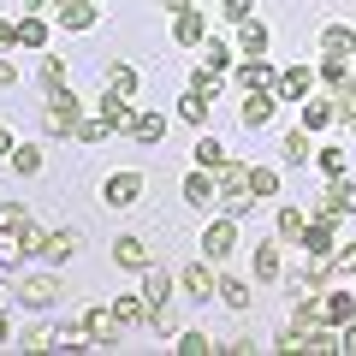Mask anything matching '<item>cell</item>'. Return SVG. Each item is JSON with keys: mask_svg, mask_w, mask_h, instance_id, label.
<instances>
[{"mask_svg": "<svg viewBox=\"0 0 356 356\" xmlns=\"http://www.w3.org/2000/svg\"><path fill=\"white\" fill-rule=\"evenodd\" d=\"M344 321H356V291H321V327L339 332Z\"/></svg>", "mask_w": 356, "mask_h": 356, "instance_id": "17", "label": "cell"}, {"mask_svg": "<svg viewBox=\"0 0 356 356\" xmlns=\"http://www.w3.org/2000/svg\"><path fill=\"white\" fill-rule=\"evenodd\" d=\"M273 113H280V95H273V89H250L238 119H243L250 131H261V125H273Z\"/></svg>", "mask_w": 356, "mask_h": 356, "instance_id": "10", "label": "cell"}, {"mask_svg": "<svg viewBox=\"0 0 356 356\" xmlns=\"http://www.w3.org/2000/svg\"><path fill=\"white\" fill-rule=\"evenodd\" d=\"M143 297H149V309L154 303H172V280H166L161 267H143Z\"/></svg>", "mask_w": 356, "mask_h": 356, "instance_id": "34", "label": "cell"}, {"mask_svg": "<svg viewBox=\"0 0 356 356\" xmlns=\"http://www.w3.org/2000/svg\"><path fill=\"white\" fill-rule=\"evenodd\" d=\"M48 18H54V30H72V36H77V30L102 24V0H60Z\"/></svg>", "mask_w": 356, "mask_h": 356, "instance_id": "3", "label": "cell"}, {"mask_svg": "<svg viewBox=\"0 0 356 356\" xmlns=\"http://www.w3.org/2000/svg\"><path fill=\"white\" fill-rule=\"evenodd\" d=\"M137 196H143V172H113L102 184V202L107 208H137Z\"/></svg>", "mask_w": 356, "mask_h": 356, "instance_id": "9", "label": "cell"}, {"mask_svg": "<svg viewBox=\"0 0 356 356\" xmlns=\"http://www.w3.org/2000/svg\"><path fill=\"white\" fill-rule=\"evenodd\" d=\"M48 350L77 356V350H95V339H89V327H83V321H65V327H54V332H48Z\"/></svg>", "mask_w": 356, "mask_h": 356, "instance_id": "18", "label": "cell"}, {"mask_svg": "<svg viewBox=\"0 0 356 356\" xmlns=\"http://www.w3.org/2000/svg\"><path fill=\"white\" fill-rule=\"evenodd\" d=\"M321 54H344V60H356V30L350 24H327V30H321Z\"/></svg>", "mask_w": 356, "mask_h": 356, "instance_id": "26", "label": "cell"}, {"mask_svg": "<svg viewBox=\"0 0 356 356\" xmlns=\"http://www.w3.org/2000/svg\"><path fill=\"white\" fill-rule=\"evenodd\" d=\"M102 137H113L107 113H102V107H83V119H77V143H102Z\"/></svg>", "mask_w": 356, "mask_h": 356, "instance_id": "29", "label": "cell"}, {"mask_svg": "<svg viewBox=\"0 0 356 356\" xmlns=\"http://www.w3.org/2000/svg\"><path fill=\"white\" fill-rule=\"evenodd\" d=\"M13 83H18V65H13V60H0V89H13Z\"/></svg>", "mask_w": 356, "mask_h": 356, "instance_id": "53", "label": "cell"}, {"mask_svg": "<svg viewBox=\"0 0 356 356\" xmlns=\"http://www.w3.org/2000/svg\"><path fill=\"white\" fill-rule=\"evenodd\" d=\"M77 321L89 327V339H95V344H119V332H125V327H119V315H113V303H95V309H83Z\"/></svg>", "mask_w": 356, "mask_h": 356, "instance_id": "8", "label": "cell"}, {"mask_svg": "<svg viewBox=\"0 0 356 356\" xmlns=\"http://www.w3.org/2000/svg\"><path fill=\"white\" fill-rule=\"evenodd\" d=\"M131 137H137V143H161V137H166V113H161V107H137Z\"/></svg>", "mask_w": 356, "mask_h": 356, "instance_id": "25", "label": "cell"}, {"mask_svg": "<svg viewBox=\"0 0 356 356\" xmlns=\"http://www.w3.org/2000/svg\"><path fill=\"white\" fill-rule=\"evenodd\" d=\"M178 119L202 131V125H208V95H196V89H184V102H178Z\"/></svg>", "mask_w": 356, "mask_h": 356, "instance_id": "38", "label": "cell"}, {"mask_svg": "<svg viewBox=\"0 0 356 356\" xmlns=\"http://www.w3.org/2000/svg\"><path fill=\"white\" fill-rule=\"evenodd\" d=\"M0 267H24V250H18V238H0Z\"/></svg>", "mask_w": 356, "mask_h": 356, "instance_id": "49", "label": "cell"}, {"mask_svg": "<svg viewBox=\"0 0 356 356\" xmlns=\"http://www.w3.org/2000/svg\"><path fill=\"white\" fill-rule=\"evenodd\" d=\"M250 191L261 196V202H273V196H280V172H273V166H250Z\"/></svg>", "mask_w": 356, "mask_h": 356, "instance_id": "40", "label": "cell"}, {"mask_svg": "<svg viewBox=\"0 0 356 356\" xmlns=\"http://www.w3.org/2000/svg\"><path fill=\"white\" fill-rule=\"evenodd\" d=\"M344 107H356V77H350V89H344Z\"/></svg>", "mask_w": 356, "mask_h": 356, "instance_id": "57", "label": "cell"}, {"mask_svg": "<svg viewBox=\"0 0 356 356\" xmlns=\"http://www.w3.org/2000/svg\"><path fill=\"white\" fill-rule=\"evenodd\" d=\"M255 202H261V196H255L250 184H243V191H220V214H232V220L255 214Z\"/></svg>", "mask_w": 356, "mask_h": 356, "instance_id": "32", "label": "cell"}, {"mask_svg": "<svg viewBox=\"0 0 356 356\" xmlns=\"http://www.w3.org/2000/svg\"><path fill=\"white\" fill-rule=\"evenodd\" d=\"M344 125H350V137H356V107H344Z\"/></svg>", "mask_w": 356, "mask_h": 356, "instance_id": "58", "label": "cell"}, {"mask_svg": "<svg viewBox=\"0 0 356 356\" xmlns=\"http://www.w3.org/2000/svg\"><path fill=\"white\" fill-rule=\"evenodd\" d=\"M172 42L178 48H202L208 42V13H196V6L191 13H172Z\"/></svg>", "mask_w": 356, "mask_h": 356, "instance_id": "14", "label": "cell"}, {"mask_svg": "<svg viewBox=\"0 0 356 356\" xmlns=\"http://www.w3.org/2000/svg\"><path fill=\"white\" fill-rule=\"evenodd\" d=\"M161 6H166V13H191L196 0H161Z\"/></svg>", "mask_w": 356, "mask_h": 356, "instance_id": "56", "label": "cell"}, {"mask_svg": "<svg viewBox=\"0 0 356 356\" xmlns=\"http://www.w3.org/2000/svg\"><path fill=\"white\" fill-rule=\"evenodd\" d=\"M42 243H48V232H42L36 220H24V226H18V250H24V255H42Z\"/></svg>", "mask_w": 356, "mask_h": 356, "instance_id": "46", "label": "cell"}, {"mask_svg": "<svg viewBox=\"0 0 356 356\" xmlns=\"http://www.w3.org/2000/svg\"><path fill=\"white\" fill-rule=\"evenodd\" d=\"M220 303H226V309H250L255 303V291H250V280H238V273H220Z\"/></svg>", "mask_w": 356, "mask_h": 356, "instance_id": "24", "label": "cell"}, {"mask_svg": "<svg viewBox=\"0 0 356 356\" xmlns=\"http://www.w3.org/2000/svg\"><path fill=\"white\" fill-rule=\"evenodd\" d=\"M13 48H18V30L6 24V18H0V54H13Z\"/></svg>", "mask_w": 356, "mask_h": 356, "instance_id": "52", "label": "cell"}, {"mask_svg": "<svg viewBox=\"0 0 356 356\" xmlns=\"http://www.w3.org/2000/svg\"><path fill=\"white\" fill-rule=\"evenodd\" d=\"M113 315H119V327H143L149 321V297H113Z\"/></svg>", "mask_w": 356, "mask_h": 356, "instance_id": "30", "label": "cell"}, {"mask_svg": "<svg viewBox=\"0 0 356 356\" xmlns=\"http://www.w3.org/2000/svg\"><path fill=\"white\" fill-rule=\"evenodd\" d=\"M54 6H60V0H54Z\"/></svg>", "mask_w": 356, "mask_h": 356, "instance_id": "60", "label": "cell"}, {"mask_svg": "<svg viewBox=\"0 0 356 356\" xmlns=\"http://www.w3.org/2000/svg\"><path fill=\"white\" fill-rule=\"evenodd\" d=\"M309 89H315V65L309 60H297V65H285L280 72V83H273V95H280V102H309Z\"/></svg>", "mask_w": 356, "mask_h": 356, "instance_id": "5", "label": "cell"}, {"mask_svg": "<svg viewBox=\"0 0 356 356\" xmlns=\"http://www.w3.org/2000/svg\"><path fill=\"white\" fill-rule=\"evenodd\" d=\"M113 261L125 267V273H143V267H154V255H149V243H143L137 232H125V238H113Z\"/></svg>", "mask_w": 356, "mask_h": 356, "instance_id": "16", "label": "cell"}, {"mask_svg": "<svg viewBox=\"0 0 356 356\" xmlns=\"http://www.w3.org/2000/svg\"><path fill=\"white\" fill-rule=\"evenodd\" d=\"M280 154H285V161H291V166H309V161H315V149H309V131H303V125H297V131H291V137H285V143H280Z\"/></svg>", "mask_w": 356, "mask_h": 356, "instance_id": "37", "label": "cell"}, {"mask_svg": "<svg viewBox=\"0 0 356 356\" xmlns=\"http://www.w3.org/2000/svg\"><path fill=\"white\" fill-rule=\"evenodd\" d=\"M191 161L202 166V172H220V161H226V143H220V137H202V143L191 149Z\"/></svg>", "mask_w": 356, "mask_h": 356, "instance_id": "36", "label": "cell"}, {"mask_svg": "<svg viewBox=\"0 0 356 356\" xmlns=\"http://www.w3.org/2000/svg\"><path fill=\"white\" fill-rule=\"evenodd\" d=\"M232 250H238V220H232V214L208 220V232H202V261L226 267V261H232Z\"/></svg>", "mask_w": 356, "mask_h": 356, "instance_id": "2", "label": "cell"}, {"mask_svg": "<svg viewBox=\"0 0 356 356\" xmlns=\"http://www.w3.org/2000/svg\"><path fill=\"white\" fill-rule=\"evenodd\" d=\"M220 18H232V24H243V18H255V0H220Z\"/></svg>", "mask_w": 356, "mask_h": 356, "instance_id": "48", "label": "cell"}, {"mask_svg": "<svg viewBox=\"0 0 356 356\" xmlns=\"http://www.w3.org/2000/svg\"><path fill=\"white\" fill-rule=\"evenodd\" d=\"M149 327L161 332V339H172V332H178V309H172V303H154V309H149Z\"/></svg>", "mask_w": 356, "mask_h": 356, "instance_id": "45", "label": "cell"}, {"mask_svg": "<svg viewBox=\"0 0 356 356\" xmlns=\"http://www.w3.org/2000/svg\"><path fill=\"white\" fill-rule=\"evenodd\" d=\"M303 226H309V214L297 202H285L280 214H273V238H280V243H303Z\"/></svg>", "mask_w": 356, "mask_h": 356, "instance_id": "21", "label": "cell"}, {"mask_svg": "<svg viewBox=\"0 0 356 356\" xmlns=\"http://www.w3.org/2000/svg\"><path fill=\"white\" fill-rule=\"evenodd\" d=\"M42 83H48V89H65V83H72V72H65L60 54H42Z\"/></svg>", "mask_w": 356, "mask_h": 356, "instance_id": "43", "label": "cell"}, {"mask_svg": "<svg viewBox=\"0 0 356 356\" xmlns=\"http://www.w3.org/2000/svg\"><path fill=\"white\" fill-rule=\"evenodd\" d=\"M102 83L113 89V95H125V102H131V95H137V72H131L125 60H113V65H107V72H102Z\"/></svg>", "mask_w": 356, "mask_h": 356, "instance_id": "33", "label": "cell"}, {"mask_svg": "<svg viewBox=\"0 0 356 356\" xmlns=\"http://www.w3.org/2000/svg\"><path fill=\"white\" fill-rule=\"evenodd\" d=\"M13 172L18 178H36L42 172V149H36V143H18V149H13Z\"/></svg>", "mask_w": 356, "mask_h": 356, "instance_id": "39", "label": "cell"}, {"mask_svg": "<svg viewBox=\"0 0 356 356\" xmlns=\"http://www.w3.org/2000/svg\"><path fill=\"white\" fill-rule=\"evenodd\" d=\"M172 350H178V356H214L220 344L208 339V332H178V344H172Z\"/></svg>", "mask_w": 356, "mask_h": 356, "instance_id": "42", "label": "cell"}, {"mask_svg": "<svg viewBox=\"0 0 356 356\" xmlns=\"http://www.w3.org/2000/svg\"><path fill=\"white\" fill-rule=\"evenodd\" d=\"M191 89H196V95H208V102H214V95H220V89H226V72H220V65H196V72H191Z\"/></svg>", "mask_w": 356, "mask_h": 356, "instance_id": "31", "label": "cell"}, {"mask_svg": "<svg viewBox=\"0 0 356 356\" xmlns=\"http://www.w3.org/2000/svg\"><path fill=\"white\" fill-rule=\"evenodd\" d=\"M77 119H83V102H77V89H48V107H42V131L48 137H77Z\"/></svg>", "mask_w": 356, "mask_h": 356, "instance_id": "1", "label": "cell"}, {"mask_svg": "<svg viewBox=\"0 0 356 356\" xmlns=\"http://www.w3.org/2000/svg\"><path fill=\"white\" fill-rule=\"evenodd\" d=\"M315 77L344 102V89H350V77H356V72H350V60H344V54H321V60H315Z\"/></svg>", "mask_w": 356, "mask_h": 356, "instance_id": "15", "label": "cell"}, {"mask_svg": "<svg viewBox=\"0 0 356 356\" xmlns=\"http://www.w3.org/2000/svg\"><path fill=\"white\" fill-rule=\"evenodd\" d=\"M18 344H24V350H48V332H42V327H30L24 339H18Z\"/></svg>", "mask_w": 356, "mask_h": 356, "instance_id": "51", "label": "cell"}, {"mask_svg": "<svg viewBox=\"0 0 356 356\" xmlns=\"http://www.w3.org/2000/svg\"><path fill=\"white\" fill-rule=\"evenodd\" d=\"M280 273H285V261H280V243H273V238H261V243H255V280H280Z\"/></svg>", "mask_w": 356, "mask_h": 356, "instance_id": "27", "label": "cell"}, {"mask_svg": "<svg viewBox=\"0 0 356 356\" xmlns=\"http://www.w3.org/2000/svg\"><path fill=\"white\" fill-rule=\"evenodd\" d=\"M24 208H18V202H0V238H18V226H24Z\"/></svg>", "mask_w": 356, "mask_h": 356, "instance_id": "47", "label": "cell"}, {"mask_svg": "<svg viewBox=\"0 0 356 356\" xmlns=\"http://www.w3.org/2000/svg\"><path fill=\"white\" fill-rule=\"evenodd\" d=\"M0 344H6V315H0Z\"/></svg>", "mask_w": 356, "mask_h": 356, "instance_id": "59", "label": "cell"}, {"mask_svg": "<svg viewBox=\"0 0 356 356\" xmlns=\"http://www.w3.org/2000/svg\"><path fill=\"white\" fill-rule=\"evenodd\" d=\"M232 83L250 95V89H273V83H280V72H273L267 60H238V65H232Z\"/></svg>", "mask_w": 356, "mask_h": 356, "instance_id": "13", "label": "cell"}, {"mask_svg": "<svg viewBox=\"0 0 356 356\" xmlns=\"http://www.w3.org/2000/svg\"><path fill=\"white\" fill-rule=\"evenodd\" d=\"M18 13H54V0H18Z\"/></svg>", "mask_w": 356, "mask_h": 356, "instance_id": "54", "label": "cell"}, {"mask_svg": "<svg viewBox=\"0 0 356 356\" xmlns=\"http://www.w3.org/2000/svg\"><path fill=\"white\" fill-rule=\"evenodd\" d=\"M18 309H30V315H42V309H54L60 303V280H54V273H30L24 285H18Z\"/></svg>", "mask_w": 356, "mask_h": 356, "instance_id": "4", "label": "cell"}, {"mask_svg": "<svg viewBox=\"0 0 356 356\" xmlns=\"http://www.w3.org/2000/svg\"><path fill=\"white\" fill-rule=\"evenodd\" d=\"M13 149H18V143H13V131L0 125V161H13Z\"/></svg>", "mask_w": 356, "mask_h": 356, "instance_id": "55", "label": "cell"}, {"mask_svg": "<svg viewBox=\"0 0 356 356\" xmlns=\"http://www.w3.org/2000/svg\"><path fill=\"white\" fill-rule=\"evenodd\" d=\"M214 178H220V191H243V184H250V166H243V161H232V154H226Z\"/></svg>", "mask_w": 356, "mask_h": 356, "instance_id": "41", "label": "cell"}, {"mask_svg": "<svg viewBox=\"0 0 356 356\" xmlns=\"http://www.w3.org/2000/svg\"><path fill=\"white\" fill-rule=\"evenodd\" d=\"M13 30H18V48H48V30H54V18H48V13H24Z\"/></svg>", "mask_w": 356, "mask_h": 356, "instance_id": "20", "label": "cell"}, {"mask_svg": "<svg viewBox=\"0 0 356 356\" xmlns=\"http://www.w3.org/2000/svg\"><path fill=\"white\" fill-rule=\"evenodd\" d=\"M315 166H321V172H350V149H339V143H321V149H315Z\"/></svg>", "mask_w": 356, "mask_h": 356, "instance_id": "35", "label": "cell"}, {"mask_svg": "<svg viewBox=\"0 0 356 356\" xmlns=\"http://www.w3.org/2000/svg\"><path fill=\"white\" fill-rule=\"evenodd\" d=\"M202 60H208V65H220V72H232V65H238V48H226V42L208 36V42H202Z\"/></svg>", "mask_w": 356, "mask_h": 356, "instance_id": "44", "label": "cell"}, {"mask_svg": "<svg viewBox=\"0 0 356 356\" xmlns=\"http://www.w3.org/2000/svg\"><path fill=\"white\" fill-rule=\"evenodd\" d=\"M267 48H273V30L261 18H243L238 24V60H267Z\"/></svg>", "mask_w": 356, "mask_h": 356, "instance_id": "7", "label": "cell"}, {"mask_svg": "<svg viewBox=\"0 0 356 356\" xmlns=\"http://www.w3.org/2000/svg\"><path fill=\"white\" fill-rule=\"evenodd\" d=\"M339 350L356 356V321H344V327H339Z\"/></svg>", "mask_w": 356, "mask_h": 356, "instance_id": "50", "label": "cell"}, {"mask_svg": "<svg viewBox=\"0 0 356 356\" xmlns=\"http://www.w3.org/2000/svg\"><path fill=\"white\" fill-rule=\"evenodd\" d=\"M339 232H344L339 220H309V226H303V243H297V250H327V255H332V250H339Z\"/></svg>", "mask_w": 356, "mask_h": 356, "instance_id": "19", "label": "cell"}, {"mask_svg": "<svg viewBox=\"0 0 356 356\" xmlns=\"http://www.w3.org/2000/svg\"><path fill=\"white\" fill-rule=\"evenodd\" d=\"M214 202H220V178L196 166V172L184 178V208H202V214H208V208H214Z\"/></svg>", "mask_w": 356, "mask_h": 356, "instance_id": "12", "label": "cell"}, {"mask_svg": "<svg viewBox=\"0 0 356 356\" xmlns=\"http://www.w3.org/2000/svg\"><path fill=\"white\" fill-rule=\"evenodd\" d=\"M344 119V102H327V95H309V102H297V125L303 131H327Z\"/></svg>", "mask_w": 356, "mask_h": 356, "instance_id": "6", "label": "cell"}, {"mask_svg": "<svg viewBox=\"0 0 356 356\" xmlns=\"http://www.w3.org/2000/svg\"><path fill=\"white\" fill-rule=\"evenodd\" d=\"M321 196H332V202H339L344 214L356 220V178H350V172H332V178H327V191H321Z\"/></svg>", "mask_w": 356, "mask_h": 356, "instance_id": "28", "label": "cell"}, {"mask_svg": "<svg viewBox=\"0 0 356 356\" xmlns=\"http://www.w3.org/2000/svg\"><path fill=\"white\" fill-rule=\"evenodd\" d=\"M184 297H196V303H214V291H220V273H214V261H196V267H184Z\"/></svg>", "mask_w": 356, "mask_h": 356, "instance_id": "11", "label": "cell"}, {"mask_svg": "<svg viewBox=\"0 0 356 356\" xmlns=\"http://www.w3.org/2000/svg\"><path fill=\"white\" fill-rule=\"evenodd\" d=\"M77 255V232H48V243H42V261L48 267H65Z\"/></svg>", "mask_w": 356, "mask_h": 356, "instance_id": "23", "label": "cell"}, {"mask_svg": "<svg viewBox=\"0 0 356 356\" xmlns=\"http://www.w3.org/2000/svg\"><path fill=\"white\" fill-rule=\"evenodd\" d=\"M95 107L107 113V125H113V131H131V125H137V107H131L125 95H113V89H102V102H95Z\"/></svg>", "mask_w": 356, "mask_h": 356, "instance_id": "22", "label": "cell"}]
</instances>
